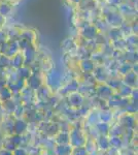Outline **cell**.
Listing matches in <instances>:
<instances>
[{
    "label": "cell",
    "instance_id": "5bb4252c",
    "mask_svg": "<svg viewBox=\"0 0 138 155\" xmlns=\"http://www.w3.org/2000/svg\"><path fill=\"white\" fill-rule=\"evenodd\" d=\"M4 23H5V18H4V17H2L1 15H0V30L2 29V27H3Z\"/></svg>",
    "mask_w": 138,
    "mask_h": 155
},
{
    "label": "cell",
    "instance_id": "4fadbf2b",
    "mask_svg": "<svg viewBox=\"0 0 138 155\" xmlns=\"http://www.w3.org/2000/svg\"><path fill=\"white\" fill-rule=\"evenodd\" d=\"M8 41V37H7L6 31H4L3 29L0 30V45H2L3 42Z\"/></svg>",
    "mask_w": 138,
    "mask_h": 155
},
{
    "label": "cell",
    "instance_id": "5b68a950",
    "mask_svg": "<svg viewBox=\"0 0 138 155\" xmlns=\"http://www.w3.org/2000/svg\"><path fill=\"white\" fill-rule=\"evenodd\" d=\"M106 36L108 38V41H119V39L124 38V35H123L120 28H110L108 30V32L106 33Z\"/></svg>",
    "mask_w": 138,
    "mask_h": 155
},
{
    "label": "cell",
    "instance_id": "277c9868",
    "mask_svg": "<svg viewBox=\"0 0 138 155\" xmlns=\"http://www.w3.org/2000/svg\"><path fill=\"white\" fill-rule=\"evenodd\" d=\"M92 24L96 27L98 32H100V33H104L105 34V33H107V32H108V30L110 29L109 25L106 23V21H105L102 17H99V18L95 19L94 21L92 22Z\"/></svg>",
    "mask_w": 138,
    "mask_h": 155
},
{
    "label": "cell",
    "instance_id": "9a60e30c",
    "mask_svg": "<svg viewBox=\"0 0 138 155\" xmlns=\"http://www.w3.org/2000/svg\"><path fill=\"white\" fill-rule=\"evenodd\" d=\"M69 1V3L71 4V5H73V6H76L77 4L81 2V0H68Z\"/></svg>",
    "mask_w": 138,
    "mask_h": 155
},
{
    "label": "cell",
    "instance_id": "3957f363",
    "mask_svg": "<svg viewBox=\"0 0 138 155\" xmlns=\"http://www.w3.org/2000/svg\"><path fill=\"white\" fill-rule=\"evenodd\" d=\"M76 6L79 7V11L91 12L99 6V3H98V0H81V2Z\"/></svg>",
    "mask_w": 138,
    "mask_h": 155
},
{
    "label": "cell",
    "instance_id": "e0dca14e",
    "mask_svg": "<svg viewBox=\"0 0 138 155\" xmlns=\"http://www.w3.org/2000/svg\"><path fill=\"white\" fill-rule=\"evenodd\" d=\"M1 1H2V0H0V2H1Z\"/></svg>",
    "mask_w": 138,
    "mask_h": 155
},
{
    "label": "cell",
    "instance_id": "8992f818",
    "mask_svg": "<svg viewBox=\"0 0 138 155\" xmlns=\"http://www.w3.org/2000/svg\"><path fill=\"white\" fill-rule=\"evenodd\" d=\"M24 65V57L22 52H19L17 55L11 58V66L14 67V68H20Z\"/></svg>",
    "mask_w": 138,
    "mask_h": 155
},
{
    "label": "cell",
    "instance_id": "6da1fadb",
    "mask_svg": "<svg viewBox=\"0 0 138 155\" xmlns=\"http://www.w3.org/2000/svg\"><path fill=\"white\" fill-rule=\"evenodd\" d=\"M102 18L106 21V23L109 25L110 28H119L125 21V19L122 17V15L120 14L119 11L110 12L106 16L102 17Z\"/></svg>",
    "mask_w": 138,
    "mask_h": 155
},
{
    "label": "cell",
    "instance_id": "2e32d148",
    "mask_svg": "<svg viewBox=\"0 0 138 155\" xmlns=\"http://www.w3.org/2000/svg\"><path fill=\"white\" fill-rule=\"evenodd\" d=\"M0 71H1V72H4V68H3L2 66H0ZM0 77H2V74H0Z\"/></svg>",
    "mask_w": 138,
    "mask_h": 155
},
{
    "label": "cell",
    "instance_id": "ba28073f",
    "mask_svg": "<svg viewBox=\"0 0 138 155\" xmlns=\"http://www.w3.org/2000/svg\"><path fill=\"white\" fill-rule=\"evenodd\" d=\"M12 12V5L9 4L8 2L6 1H3L2 0L0 2V15L4 18H6L7 16H9Z\"/></svg>",
    "mask_w": 138,
    "mask_h": 155
},
{
    "label": "cell",
    "instance_id": "7a4b0ae2",
    "mask_svg": "<svg viewBox=\"0 0 138 155\" xmlns=\"http://www.w3.org/2000/svg\"><path fill=\"white\" fill-rule=\"evenodd\" d=\"M79 36H82V38L87 39V41L94 39L95 37L97 36V34L99 33L98 30L96 29V27H95L91 22L84 25L82 28L79 29Z\"/></svg>",
    "mask_w": 138,
    "mask_h": 155
},
{
    "label": "cell",
    "instance_id": "9c48e42d",
    "mask_svg": "<svg viewBox=\"0 0 138 155\" xmlns=\"http://www.w3.org/2000/svg\"><path fill=\"white\" fill-rule=\"evenodd\" d=\"M21 30L22 29H19L17 27H12L6 31L7 33V37H8V41H18L20 39V34H21Z\"/></svg>",
    "mask_w": 138,
    "mask_h": 155
},
{
    "label": "cell",
    "instance_id": "8fae6325",
    "mask_svg": "<svg viewBox=\"0 0 138 155\" xmlns=\"http://www.w3.org/2000/svg\"><path fill=\"white\" fill-rule=\"evenodd\" d=\"M17 74L20 79H28V78L31 76V71L30 68H28L27 66H22L20 68L17 69Z\"/></svg>",
    "mask_w": 138,
    "mask_h": 155
},
{
    "label": "cell",
    "instance_id": "7c38bea8",
    "mask_svg": "<svg viewBox=\"0 0 138 155\" xmlns=\"http://www.w3.org/2000/svg\"><path fill=\"white\" fill-rule=\"evenodd\" d=\"M131 69H132V66L130 63H124L119 67V71L122 72L123 74H126L128 72H130Z\"/></svg>",
    "mask_w": 138,
    "mask_h": 155
},
{
    "label": "cell",
    "instance_id": "30bf717a",
    "mask_svg": "<svg viewBox=\"0 0 138 155\" xmlns=\"http://www.w3.org/2000/svg\"><path fill=\"white\" fill-rule=\"evenodd\" d=\"M81 67L85 72H91L94 71L95 68V64L91 59H84L81 61Z\"/></svg>",
    "mask_w": 138,
    "mask_h": 155
},
{
    "label": "cell",
    "instance_id": "52a82bcc",
    "mask_svg": "<svg viewBox=\"0 0 138 155\" xmlns=\"http://www.w3.org/2000/svg\"><path fill=\"white\" fill-rule=\"evenodd\" d=\"M35 32L32 31V30H29V29H24V30H21V34H20V39H24V41L30 42L34 41L35 39Z\"/></svg>",
    "mask_w": 138,
    "mask_h": 155
}]
</instances>
